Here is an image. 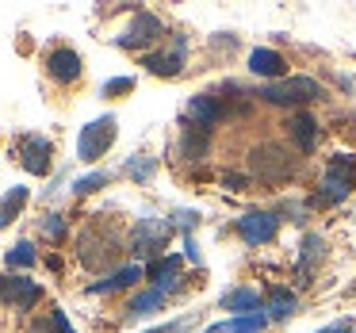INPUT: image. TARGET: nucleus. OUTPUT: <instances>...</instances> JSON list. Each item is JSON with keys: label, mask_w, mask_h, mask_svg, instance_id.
Masks as SVG:
<instances>
[{"label": "nucleus", "mask_w": 356, "mask_h": 333, "mask_svg": "<svg viewBox=\"0 0 356 333\" xmlns=\"http://www.w3.org/2000/svg\"><path fill=\"white\" fill-rule=\"evenodd\" d=\"M218 180H222V188H226V192H245V184H249V177H245V172H222Z\"/></svg>", "instance_id": "c756f323"}, {"label": "nucleus", "mask_w": 356, "mask_h": 333, "mask_svg": "<svg viewBox=\"0 0 356 333\" xmlns=\"http://www.w3.org/2000/svg\"><path fill=\"white\" fill-rule=\"evenodd\" d=\"M119 249H115V241L111 238H92V230H85L77 238V257H81V264H88V268H100L104 261H111Z\"/></svg>", "instance_id": "4468645a"}, {"label": "nucleus", "mask_w": 356, "mask_h": 333, "mask_svg": "<svg viewBox=\"0 0 356 333\" xmlns=\"http://www.w3.org/2000/svg\"><path fill=\"white\" fill-rule=\"evenodd\" d=\"M50 322H54V333H77L70 325V318H65V310H58V307H50Z\"/></svg>", "instance_id": "7c9ffc66"}, {"label": "nucleus", "mask_w": 356, "mask_h": 333, "mask_svg": "<svg viewBox=\"0 0 356 333\" xmlns=\"http://www.w3.org/2000/svg\"><path fill=\"white\" fill-rule=\"evenodd\" d=\"M123 172L131 180H138V184H146V180L157 172V161L149 154H131V157H127V165H123Z\"/></svg>", "instance_id": "b1692460"}, {"label": "nucleus", "mask_w": 356, "mask_h": 333, "mask_svg": "<svg viewBox=\"0 0 356 333\" xmlns=\"http://www.w3.org/2000/svg\"><path fill=\"white\" fill-rule=\"evenodd\" d=\"M4 261H8V268H31V264L39 261V253H35L31 241H16V245L4 253Z\"/></svg>", "instance_id": "393cba45"}, {"label": "nucleus", "mask_w": 356, "mask_h": 333, "mask_svg": "<svg viewBox=\"0 0 356 333\" xmlns=\"http://www.w3.org/2000/svg\"><path fill=\"white\" fill-rule=\"evenodd\" d=\"M146 276V268L142 264H123V268L108 272L104 279H96V284H88V295H108V291H123V287H134L138 279Z\"/></svg>", "instance_id": "dca6fc26"}, {"label": "nucleus", "mask_w": 356, "mask_h": 333, "mask_svg": "<svg viewBox=\"0 0 356 333\" xmlns=\"http://www.w3.org/2000/svg\"><path fill=\"white\" fill-rule=\"evenodd\" d=\"M188 325H192V318H177V322L157 325V330H146V333H188Z\"/></svg>", "instance_id": "2f4dec72"}, {"label": "nucleus", "mask_w": 356, "mask_h": 333, "mask_svg": "<svg viewBox=\"0 0 356 333\" xmlns=\"http://www.w3.org/2000/svg\"><path fill=\"white\" fill-rule=\"evenodd\" d=\"M42 234L50 241H62L65 238V218L62 215H42Z\"/></svg>", "instance_id": "bb28decb"}, {"label": "nucleus", "mask_w": 356, "mask_h": 333, "mask_svg": "<svg viewBox=\"0 0 356 333\" xmlns=\"http://www.w3.org/2000/svg\"><path fill=\"white\" fill-rule=\"evenodd\" d=\"M104 184H111V172L108 169H96V172H88V177L73 180V195H92V192H100Z\"/></svg>", "instance_id": "a878e982"}, {"label": "nucleus", "mask_w": 356, "mask_h": 333, "mask_svg": "<svg viewBox=\"0 0 356 333\" xmlns=\"http://www.w3.org/2000/svg\"><path fill=\"white\" fill-rule=\"evenodd\" d=\"M287 134H291V142H295L299 154H314V146H318V119L310 115V111H295V115L287 119Z\"/></svg>", "instance_id": "2eb2a0df"}, {"label": "nucleus", "mask_w": 356, "mask_h": 333, "mask_svg": "<svg viewBox=\"0 0 356 333\" xmlns=\"http://www.w3.org/2000/svg\"><path fill=\"white\" fill-rule=\"evenodd\" d=\"M322 96L325 88L314 77H284V81L261 85V100L276 104V108H295V104H310V100H322Z\"/></svg>", "instance_id": "7ed1b4c3"}, {"label": "nucleus", "mask_w": 356, "mask_h": 333, "mask_svg": "<svg viewBox=\"0 0 356 333\" xmlns=\"http://www.w3.org/2000/svg\"><path fill=\"white\" fill-rule=\"evenodd\" d=\"M314 333H353V322H337V325H325V330H314Z\"/></svg>", "instance_id": "f704fd0d"}, {"label": "nucleus", "mask_w": 356, "mask_h": 333, "mask_svg": "<svg viewBox=\"0 0 356 333\" xmlns=\"http://www.w3.org/2000/svg\"><path fill=\"white\" fill-rule=\"evenodd\" d=\"M184 54H188V39L177 35V47L172 50H154V54L142 58V65H146L154 77H180V70H184Z\"/></svg>", "instance_id": "1a4fd4ad"}, {"label": "nucleus", "mask_w": 356, "mask_h": 333, "mask_svg": "<svg viewBox=\"0 0 356 333\" xmlns=\"http://www.w3.org/2000/svg\"><path fill=\"white\" fill-rule=\"evenodd\" d=\"M115 134H119V119L115 115L92 119V123L81 127V134H77V157L81 161H100V157L111 149Z\"/></svg>", "instance_id": "20e7f679"}, {"label": "nucleus", "mask_w": 356, "mask_h": 333, "mask_svg": "<svg viewBox=\"0 0 356 333\" xmlns=\"http://www.w3.org/2000/svg\"><path fill=\"white\" fill-rule=\"evenodd\" d=\"M177 230H184V234H192L195 230V222H200V215L195 211H172V218H169Z\"/></svg>", "instance_id": "c85d7f7f"}, {"label": "nucleus", "mask_w": 356, "mask_h": 333, "mask_svg": "<svg viewBox=\"0 0 356 333\" xmlns=\"http://www.w3.org/2000/svg\"><path fill=\"white\" fill-rule=\"evenodd\" d=\"M172 234V222L169 218H157V215H146L138 218V226H134V238H131V249L138 257H154L157 249L165 245V238Z\"/></svg>", "instance_id": "39448f33"}, {"label": "nucleus", "mask_w": 356, "mask_h": 333, "mask_svg": "<svg viewBox=\"0 0 356 333\" xmlns=\"http://www.w3.org/2000/svg\"><path fill=\"white\" fill-rule=\"evenodd\" d=\"M353 188H356V157L353 154H333L330 165H325V172H322V180H318L314 203L337 207V203H345L348 195H353Z\"/></svg>", "instance_id": "f257e3e1"}, {"label": "nucleus", "mask_w": 356, "mask_h": 333, "mask_svg": "<svg viewBox=\"0 0 356 333\" xmlns=\"http://www.w3.org/2000/svg\"><path fill=\"white\" fill-rule=\"evenodd\" d=\"M222 310H234V318H245V314H261V295L253 291V287H230V291L222 295V302H218Z\"/></svg>", "instance_id": "6ab92c4d"}, {"label": "nucleus", "mask_w": 356, "mask_h": 333, "mask_svg": "<svg viewBox=\"0 0 356 333\" xmlns=\"http://www.w3.org/2000/svg\"><path fill=\"white\" fill-rule=\"evenodd\" d=\"M177 276H180V257L169 253V257H154L146 264V279H154V287H161L169 295V287H177Z\"/></svg>", "instance_id": "a211bd4d"}, {"label": "nucleus", "mask_w": 356, "mask_h": 333, "mask_svg": "<svg viewBox=\"0 0 356 333\" xmlns=\"http://www.w3.org/2000/svg\"><path fill=\"white\" fill-rule=\"evenodd\" d=\"M81 54L77 50H70V47H58V50H50L47 54V73L58 81V85H73V81L81 77Z\"/></svg>", "instance_id": "9b49d317"}, {"label": "nucleus", "mask_w": 356, "mask_h": 333, "mask_svg": "<svg viewBox=\"0 0 356 333\" xmlns=\"http://www.w3.org/2000/svg\"><path fill=\"white\" fill-rule=\"evenodd\" d=\"M165 35V24L154 16V12H134L131 27H127V35H119L115 47L123 50H138V47H149V42H157Z\"/></svg>", "instance_id": "0eeeda50"}, {"label": "nucleus", "mask_w": 356, "mask_h": 333, "mask_svg": "<svg viewBox=\"0 0 356 333\" xmlns=\"http://www.w3.org/2000/svg\"><path fill=\"white\" fill-rule=\"evenodd\" d=\"M203 333H238V330H234V318H226V322H215V325H207Z\"/></svg>", "instance_id": "72a5a7b5"}, {"label": "nucleus", "mask_w": 356, "mask_h": 333, "mask_svg": "<svg viewBox=\"0 0 356 333\" xmlns=\"http://www.w3.org/2000/svg\"><path fill=\"white\" fill-rule=\"evenodd\" d=\"M31 333H54V322H50V318H47V322H35Z\"/></svg>", "instance_id": "c9c22d12"}, {"label": "nucleus", "mask_w": 356, "mask_h": 333, "mask_svg": "<svg viewBox=\"0 0 356 333\" xmlns=\"http://www.w3.org/2000/svg\"><path fill=\"white\" fill-rule=\"evenodd\" d=\"M184 257L192 264H200V249H195V241H192V234H184Z\"/></svg>", "instance_id": "473e14b6"}, {"label": "nucleus", "mask_w": 356, "mask_h": 333, "mask_svg": "<svg viewBox=\"0 0 356 333\" xmlns=\"http://www.w3.org/2000/svg\"><path fill=\"white\" fill-rule=\"evenodd\" d=\"M249 169H253V177L280 184V180L295 177L299 161H295V154L287 146H280V142H261V146H253V154H249Z\"/></svg>", "instance_id": "f03ea898"}, {"label": "nucleus", "mask_w": 356, "mask_h": 333, "mask_svg": "<svg viewBox=\"0 0 356 333\" xmlns=\"http://www.w3.org/2000/svg\"><path fill=\"white\" fill-rule=\"evenodd\" d=\"M280 230V215L276 211H245V215L238 218V234L245 245H264V241H272Z\"/></svg>", "instance_id": "6e6552de"}, {"label": "nucleus", "mask_w": 356, "mask_h": 333, "mask_svg": "<svg viewBox=\"0 0 356 333\" xmlns=\"http://www.w3.org/2000/svg\"><path fill=\"white\" fill-rule=\"evenodd\" d=\"M27 200H31V192H27V188H8V192H4V200H0V230H4V226H8L19 211H24Z\"/></svg>", "instance_id": "4be33fe9"}, {"label": "nucleus", "mask_w": 356, "mask_h": 333, "mask_svg": "<svg viewBox=\"0 0 356 333\" xmlns=\"http://www.w3.org/2000/svg\"><path fill=\"white\" fill-rule=\"evenodd\" d=\"M322 261H325V238L322 234H307V238H302V249H299V279L302 284L314 279V272L322 268Z\"/></svg>", "instance_id": "f3484780"}, {"label": "nucleus", "mask_w": 356, "mask_h": 333, "mask_svg": "<svg viewBox=\"0 0 356 333\" xmlns=\"http://www.w3.org/2000/svg\"><path fill=\"white\" fill-rule=\"evenodd\" d=\"M180 157H188V161H200V157H207V134L195 131V127H188V131L180 134Z\"/></svg>", "instance_id": "5701e85b"}, {"label": "nucleus", "mask_w": 356, "mask_h": 333, "mask_svg": "<svg viewBox=\"0 0 356 333\" xmlns=\"http://www.w3.org/2000/svg\"><path fill=\"white\" fill-rule=\"evenodd\" d=\"M16 157H19V165H24L31 177H47L50 157H54V146H50V138H42V134H24L19 146H16Z\"/></svg>", "instance_id": "423d86ee"}, {"label": "nucleus", "mask_w": 356, "mask_h": 333, "mask_svg": "<svg viewBox=\"0 0 356 333\" xmlns=\"http://www.w3.org/2000/svg\"><path fill=\"white\" fill-rule=\"evenodd\" d=\"M0 299L16 302V310H31L42 299V287L27 276H0Z\"/></svg>", "instance_id": "9d476101"}, {"label": "nucleus", "mask_w": 356, "mask_h": 333, "mask_svg": "<svg viewBox=\"0 0 356 333\" xmlns=\"http://www.w3.org/2000/svg\"><path fill=\"white\" fill-rule=\"evenodd\" d=\"M249 73L264 77V85H268V81H284L287 77V58L272 47H257L253 54H249Z\"/></svg>", "instance_id": "f8f14e48"}, {"label": "nucleus", "mask_w": 356, "mask_h": 333, "mask_svg": "<svg viewBox=\"0 0 356 333\" xmlns=\"http://www.w3.org/2000/svg\"><path fill=\"white\" fill-rule=\"evenodd\" d=\"M184 119L195 127V131H207V127H218L222 123V104L215 100V96H192L184 108Z\"/></svg>", "instance_id": "ddd939ff"}, {"label": "nucleus", "mask_w": 356, "mask_h": 333, "mask_svg": "<svg viewBox=\"0 0 356 333\" xmlns=\"http://www.w3.org/2000/svg\"><path fill=\"white\" fill-rule=\"evenodd\" d=\"M161 307H165V291L149 284V287H142V291L127 302V314H131V318H146V314H157Z\"/></svg>", "instance_id": "aec40b11"}, {"label": "nucleus", "mask_w": 356, "mask_h": 333, "mask_svg": "<svg viewBox=\"0 0 356 333\" xmlns=\"http://www.w3.org/2000/svg\"><path fill=\"white\" fill-rule=\"evenodd\" d=\"M123 92H134V77H111L100 88V96H123Z\"/></svg>", "instance_id": "cd10ccee"}, {"label": "nucleus", "mask_w": 356, "mask_h": 333, "mask_svg": "<svg viewBox=\"0 0 356 333\" xmlns=\"http://www.w3.org/2000/svg\"><path fill=\"white\" fill-rule=\"evenodd\" d=\"M264 310H268L272 322H287V318L299 310V299H295L291 291H284V287H272V291H268V307H264Z\"/></svg>", "instance_id": "412c9836"}]
</instances>
